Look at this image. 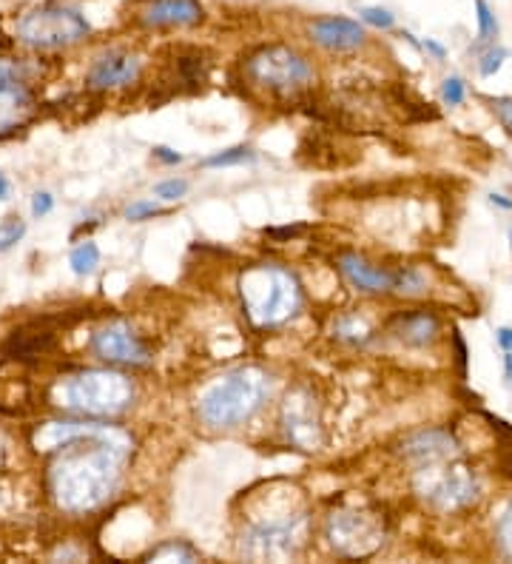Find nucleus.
Wrapping results in <instances>:
<instances>
[{"label": "nucleus", "instance_id": "9b49d317", "mask_svg": "<svg viewBox=\"0 0 512 564\" xmlns=\"http://www.w3.org/2000/svg\"><path fill=\"white\" fill-rule=\"evenodd\" d=\"M140 75H143V57L126 52V48H109L91 63L86 86L91 91H117L134 86Z\"/></svg>", "mask_w": 512, "mask_h": 564}, {"label": "nucleus", "instance_id": "7c9ffc66", "mask_svg": "<svg viewBox=\"0 0 512 564\" xmlns=\"http://www.w3.org/2000/svg\"><path fill=\"white\" fill-rule=\"evenodd\" d=\"M52 208H55V197L48 192H37L32 197V214L34 217H46V214H52Z\"/></svg>", "mask_w": 512, "mask_h": 564}, {"label": "nucleus", "instance_id": "4468645a", "mask_svg": "<svg viewBox=\"0 0 512 564\" xmlns=\"http://www.w3.org/2000/svg\"><path fill=\"white\" fill-rule=\"evenodd\" d=\"M307 35L316 46L328 48V52H356L368 41L362 23L350 21V18H319L307 26Z\"/></svg>", "mask_w": 512, "mask_h": 564}, {"label": "nucleus", "instance_id": "ea45409f", "mask_svg": "<svg viewBox=\"0 0 512 564\" xmlns=\"http://www.w3.org/2000/svg\"><path fill=\"white\" fill-rule=\"evenodd\" d=\"M9 197V180L3 177V172H0V200H7Z\"/></svg>", "mask_w": 512, "mask_h": 564}, {"label": "nucleus", "instance_id": "2f4dec72", "mask_svg": "<svg viewBox=\"0 0 512 564\" xmlns=\"http://www.w3.org/2000/svg\"><path fill=\"white\" fill-rule=\"evenodd\" d=\"M492 109H495V115H499L501 126L512 134V97H501V100H495Z\"/></svg>", "mask_w": 512, "mask_h": 564}, {"label": "nucleus", "instance_id": "bb28decb", "mask_svg": "<svg viewBox=\"0 0 512 564\" xmlns=\"http://www.w3.org/2000/svg\"><path fill=\"white\" fill-rule=\"evenodd\" d=\"M506 57H510V48H504V46L487 48L484 57H481V63H478V72H481L484 77H492L495 72L501 69V66H504Z\"/></svg>", "mask_w": 512, "mask_h": 564}, {"label": "nucleus", "instance_id": "9d476101", "mask_svg": "<svg viewBox=\"0 0 512 564\" xmlns=\"http://www.w3.org/2000/svg\"><path fill=\"white\" fill-rule=\"evenodd\" d=\"M89 348L97 359L109 365H149L151 359L149 345L123 323H111L95 330Z\"/></svg>", "mask_w": 512, "mask_h": 564}, {"label": "nucleus", "instance_id": "f257e3e1", "mask_svg": "<svg viewBox=\"0 0 512 564\" xmlns=\"http://www.w3.org/2000/svg\"><path fill=\"white\" fill-rule=\"evenodd\" d=\"M37 445L43 451L63 447L61 459L48 470V490L66 513H89L109 499L126 459V436L120 431L52 422L37 434Z\"/></svg>", "mask_w": 512, "mask_h": 564}, {"label": "nucleus", "instance_id": "5701e85b", "mask_svg": "<svg viewBox=\"0 0 512 564\" xmlns=\"http://www.w3.org/2000/svg\"><path fill=\"white\" fill-rule=\"evenodd\" d=\"M151 562H197V551L194 547H188V544L183 542H168L163 544V547H157V551L151 553Z\"/></svg>", "mask_w": 512, "mask_h": 564}, {"label": "nucleus", "instance_id": "6e6552de", "mask_svg": "<svg viewBox=\"0 0 512 564\" xmlns=\"http://www.w3.org/2000/svg\"><path fill=\"white\" fill-rule=\"evenodd\" d=\"M305 517L302 513H287V519H271V522H257L242 539V553L251 558H282L296 556V551L305 542Z\"/></svg>", "mask_w": 512, "mask_h": 564}, {"label": "nucleus", "instance_id": "aec40b11", "mask_svg": "<svg viewBox=\"0 0 512 564\" xmlns=\"http://www.w3.org/2000/svg\"><path fill=\"white\" fill-rule=\"evenodd\" d=\"M68 265H72V271H75L77 276L91 274V271L100 265V248H97L95 242H80V246L72 251V257H68Z\"/></svg>", "mask_w": 512, "mask_h": 564}, {"label": "nucleus", "instance_id": "7ed1b4c3", "mask_svg": "<svg viewBox=\"0 0 512 564\" xmlns=\"http://www.w3.org/2000/svg\"><path fill=\"white\" fill-rule=\"evenodd\" d=\"M271 391V379L260 368H237L219 377L199 397V420L211 427H237L260 411Z\"/></svg>", "mask_w": 512, "mask_h": 564}, {"label": "nucleus", "instance_id": "6ab92c4d", "mask_svg": "<svg viewBox=\"0 0 512 564\" xmlns=\"http://www.w3.org/2000/svg\"><path fill=\"white\" fill-rule=\"evenodd\" d=\"M370 325L364 323L362 317H356V314H345L334 323V337H339L341 343H350V345H364L370 339Z\"/></svg>", "mask_w": 512, "mask_h": 564}, {"label": "nucleus", "instance_id": "f3484780", "mask_svg": "<svg viewBox=\"0 0 512 564\" xmlns=\"http://www.w3.org/2000/svg\"><path fill=\"white\" fill-rule=\"evenodd\" d=\"M339 269L341 274L348 276L350 285L364 294H388L393 291V271H384L379 265H370L364 257L359 254H341L339 257Z\"/></svg>", "mask_w": 512, "mask_h": 564}, {"label": "nucleus", "instance_id": "58836bf2", "mask_svg": "<svg viewBox=\"0 0 512 564\" xmlns=\"http://www.w3.org/2000/svg\"><path fill=\"white\" fill-rule=\"evenodd\" d=\"M504 377L512 386V351H504Z\"/></svg>", "mask_w": 512, "mask_h": 564}, {"label": "nucleus", "instance_id": "4be33fe9", "mask_svg": "<svg viewBox=\"0 0 512 564\" xmlns=\"http://www.w3.org/2000/svg\"><path fill=\"white\" fill-rule=\"evenodd\" d=\"M476 21H478V41L492 43V37H499V21L495 12L487 0H476Z\"/></svg>", "mask_w": 512, "mask_h": 564}, {"label": "nucleus", "instance_id": "473e14b6", "mask_svg": "<svg viewBox=\"0 0 512 564\" xmlns=\"http://www.w3.org/2000/svg\"><path fill=\"white\" fill-rule=\"evenodd\" d=\"M501 547H504L506 556L512 558V505L504 513V519H501Z\"/></svg>", "mask_w": 512, "mask_h": 564}, {"label": "nucleus", "instance_id": "cd10ccee", "mask_svg": "<svg viewBox=\"0 0 512 564\" xmlns=\"http://www.w3.org/2000/svg\"><path fill=\"white\" fill-rule=\"evenodd\" d=\"M185 192H188V183H185V180H163V183L154 186V197H160V200L165 203L179 200V197H185Z\"/></svg>", "mask_w": 512, "mask_h": 564}, {"label": "nucleus", "instance_id": "393cba45", "mask_svg": "<svg viewBox=\"0 0 512 564\" xmlns=\"http://www.w3.org/2000/svg\"><path fill=\"white\" fill-rule=\"evenodd\" d=\"M393 291H399V294H422L424 276L416 269L396 271V276H393Z\"/></svg>", "mask_w": 512, "mask_h": 564}, {"label": "nucleus", "instance_id": "a878e982", "mask_svg": "<svg viewBox=\"0 0 512 564\" xmlns=\"http://www.w3.org/2000/svg\"><path fill=\"white\" fill-rule=\"evenodd\" d=\"M359 18H362V23H368V26H373V29L396 26V14L390 12V9H382V7H362L359 9Z\"/></svg>", "mask_w": 512, "mask_h": 564}, {"label": "nucleus", "instance_id": "a211bd4d", "mask_svg": "<svg viewBox=\"0 0 512 564\" xmlns=\"http://www.w3.org/2000/svg\"><path fill=\"white\" fill-rule=\"evenodd\" d=\"M404 456L418 462V465L450 459V456H458V442L447 431H422V434L410 436L404 442Z\"/></svg>", "mask_w": 512, "mask_h": 564}, {"label": "nucleus", "instance_id": "f8f14e48", "mask_svg": "<svg viewBox=\"0 0 512 564\" xmlns=\"http://www.w3.org/2000/svg\"><path fill=\"white\" fill-rule=\"evenodd\" d=\"M282 427H285L287 440L305 451H316L322 445L319 413H316L314 397L307 393V388L287 391L285 405H282Z\"/></svg>", "mask_w": 512, "mask_h": 564}, {"label": "nucleus", "instance_id": "b1692460", "mask_svg": "<svg viewBox=\"0 0 512 564\" xmlns=\"http://www.w3.org/2000/svg\"><path fill=\"white\" fill-rule=\"evenodd\" d=\"M23 235H26V223L21 217H7V220L0 223V254L18 246Z\"/></svg>", "mask_w": 512, "mask_h": 564}, {"label": "nucleus", "instance_id": "dca6fc26", "mask_svg": "<svg viewBox=\"0 0 512 564\" xmlns=\"http://www.w3.org/2000/svg\"><path fill=\"white\" fill-rule=\"evenodd\" d=\"M390 334L396 339H402L404 345H413V348H424V345H433L442 334V323L433 311L416 308L407 311V314H399L393 323H390Z\"/></svg>", "mask_w": 512, "mask_h": 564}, {"label": "nucleus", "instance_id": "423d86ee", "mask_svg": "<svg viewBox=\"0 0 512 564\" xmlns=\"http://www.w3.org/2000/svg\"><path fill=\"white\" fill-rule=\"evenodd\" d=\"M246 72L251 83H257L260 89L273 91V95H299L314 83V66L305 55H299L296 48L273 43V46H262L260 52H253L246 63Z\"/></svg>", "mask_w": 512, "mask_h": 564}, {"label": "nucleus", "instance_id": "1a4fd4ad", "mask_svg": "<svg viewBox=\"0 0 512 564\" xmlns=\"http://www.w3.org/2000/svg\"><path fill=\"white\" fill-rule=\"evenodd\" d=\"M384 530L375 522V513L364 510H334L328 519V539L345 556H368L382 544Z\"/></svg>", "mask_w": 512, "mask_h": 564}, {"label": "nucleus", "instance_id": "f03ea898", "mask_svg": "<svg viewBox=\"0 0 512 564\" xmlns=\"http://www.w3.org/2000/svg\"><path fill=\"white\" fill-rule=\"evenodd\" d=\"M239 294L248 317L260 328H276L294 319L302 308V285L294 274L276 262L251 265L239 282Z\"/></svg>", "mask_w": 512, "mask_h": 564}, {"label": "nucleus", "instance_id": "4c0bfd02", "mask_svg": "<svg viewBox=\"0 0 512 564\" xmlns=\"http://www.w3.org/2000/svg\"><path fill=\"white\" fill-rule=\"evenodd\" d=\"M490 200L495 203V206H501V208H506V212H512V200H506L504 194H490Z\"/></svg>", "mask_w": 512, "mask_h": 564}, {"label": "nucleus", "instance_id": "72a5a7b5", "mask_svg": "<svg viewBox=\"0 0 512 564\" xmlns=\"http://www.w3.org/2000/svg\"><path fill=\"white\" fill-rule=\"evenodd\" d=\"M154 158H157L160 163H165V165L183 163V154H177L174 149H168V145H154Z\"/></svg>", "mask_w": 512, "mask_h": 564}, {"label": "nucleus", "instance_id": "20e7f679", "mask_svg": "<svg viewBox=\"0 0 512 564\" xmlns=\"http://www.w3.org/2000/svg\"><path fill=\"white\" fill-rule=\"evenodd\" d=\"M134 400L129 377L115 371H80L55 388V402L72 413L86 416H117Z\"/></svg>", "mask_w": 512, "mask_h": 564}, {"label": "nucleus", "instance_id": "412c9836", "mask_svg": "<svg viewBox=\"0 0 512 564\" xmlns=\"http://www.w3.org/2000/svg\"><path fill=\"white\" fill-rule=\"evenodd\" d=\"M253 163V152L248 145H233V149H226V152H217L211 158L203 160V169H228V165H242Z\"/></svg>", "mask_w": 512, "mask_h": 564}, {"label": "nucleus", "instance_id": "c756f323", "mask_svg": "<svg viewBox=\"0 0 512 564\" xmlns=\"http://www.w3.org/2000/svg\"><path fill=\"white\" fill-rule=\"evenodd\" d=\"M157 214H163V208H160L157 203L137 200V203H131L129 208H126V220L143 223V220H149V217H157Z\"/></svg>", "mask_w": 512, "mask_h": 564}, {"label": "nucleus", "instance_id": "c9c22d12", "mask_svg": "<svg viewBox=\"0 0 512 564\" xmlns=\"http://www.w3.org/2000/svg\"><path fill=\"white\" fill-rule=\"evenodd\" d=\"M495 339L504 351H512V328H499L495 330Z\"/></svg>", "mask_w": 512, "mask_h": 564}, {"label": "nucleus", "instance_id": "f704fd0d", "mask_svg": "<svg viewBox=\"0 0 512 564\" xmlns=\"http://www.w3.org/2000/svg\"><path fill=\"white\" fill-rule=\"evenodd\" d=\"M422 52H431V55L436 57V61H444V57H447V48H444L442 43L433 41V37H424V41H422Z\"/></svg>", "mask_w": 512, "mask_h": 564}, {"label": "nucleus", "instance_id": "39448f33", "mask_svg": "<svg viewBox=\"0 0 512 564\" xmlns=\"http://www.w3.org/2000/svg\"><path fill=\"white\" fill-rule=\"evenodd\" d=\"M14 35L29 48L52 52V48H66L86 41L91 35V23L72 7L41 3V7L21 14V21L14 26Z\"/></svg>", "mask_w": 512, "mask_h": 564}, {"label": "nucleus", "instance_id": "c85d7f7f", "mask_svg": "<svg viewBox=\"0 0 512 564\" xmlns=\"http://www.w3.org/2000/svg\"><path fill=\"white\" fill-rule=\"evenodd\" d=\"M465 95H467V89H465V80H461V77H447V80H444V86H442L444 104L461 106L465 104Z\"/></svg>", "mask_w": 512, "mask_h": 564}, {"label": "nucleus", "instance_id": "0eeeda50", "mask_svg": "<svg viewBox=\"0 0 512 564\" xmlns=\"http://www.w3.org/2000/svg\"><path fill=\"white\" fill-rule=\"evenodd\" d=\"M416 490L438 510H461L476 502L478 479L465 462L450 459L427 462L416 470Z\"/></svg>", "mask_w": 512, "mask_h": 564}, {"label": "nucleus", "instance_id": "e433bc0d", "mask_svg": "<svg viewBox=\"0 0 512 564\" xmlns=\"http://www.w3.org/2000/svg\"><path fill=\"white\" fill-rule=\"evenodd\" d=\"M299 231H302V226H296V228H271L268 235H271V237H296Z\"/></svg>", "mask_w": 512, "mask_h": 564}, {"label": "nucleus", "instance_id": "ddd939ff", "mask_svg": "<svg viewBox=\"0 0 512 564\" xmlns=\"http://www.w3.org/2000/svg\"><path fill=\"white\" fill-rule=\"evenodd\" d=\"M32 118V95L9 63H0V138L12 134Z\"/></svg>", "mask_w": 512, "mask_h": 564}, {"label": "nucleus", "instance_id": "2eb2a0df", "mask_svg": "<svg viewBox=\"0 0 512 564\" xmlns=\"http://www.w3.org/2000/svg\"><path fill=\"white\" fill-rule=\"evenodd\" d=\"M203 18L205 9L199 0H151L149 7L140 12V21L154 29L197 26V23H203Z\"/></svg>", "mask_w": 512, "mask_h": 564}]
</instances>
